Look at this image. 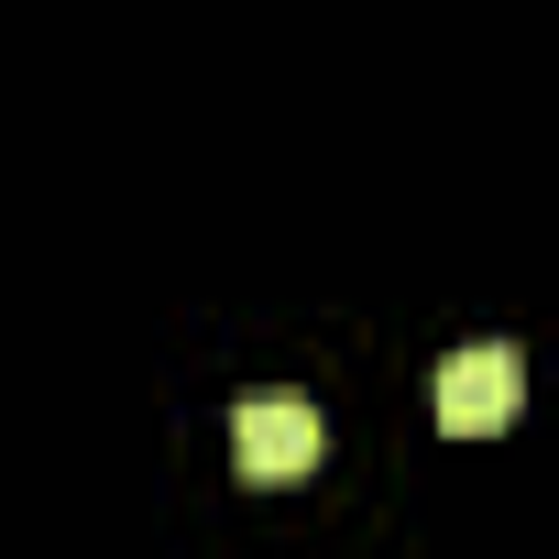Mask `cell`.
Segmentation results:
<instances>
[{
  "instance_id": "cell-1",
  "label": "cell",
  "mask_w": 559,
  "mask_h": 559,
  "mask_svg": "<svg viewBox=\"0 0 559 559\" xmlns=\"http://www.w3.org/2000/svg\"><path fill=\"white\" fill-rule=\"evenodd\" d=\"M515 406H526V362H515L504 341H472V352H450V362L428 373V417H439L450 439H493Z\"/></svg>"
},
{
  "instance_id": "cell-2",
  "label": "cell",
  "mask_w": 559,
  "mask_h": 559,
  "mask_svg": "<svg viewBox=\"0 0 559 559\" xmlns=\"http://www.w3.org/2000/svg\"><path fill=\"white\" fill-rule=\"evenodd\" d=\"M230 461H241V483H297L319 461V406L297 384H252L230 406Z\"/></svg>"
}]
</instances>
